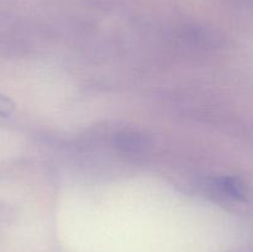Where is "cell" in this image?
Masks as SVG:
<instances>
[{
  "label": "cell",
  "instance_id": "cell-1",
  "mask_svg": "<svg viewBox=\"0 0 253 252\" xmlns=\"http://www.w3.org/2000/svg\"><path fill=\"white\" fill-rule=\"evenodd\" d=\"M216 187L219 190L227 197L232 198V199L244 200L246 198V188L245 184L235 177H224L220 178L216 182Z\"/></svg>",
  "mask_w": 253,
  "mask_h": 252
},
{
  "label": "cell",
  "instance_id": "cell-2",
  "mask_svg": "<svg viewBox=\"0 0 253 252\" xmlns=\"http://www.w3.org/2000/svg\"><path fill=\"white\" fill-rule=\"evenodd\" d=\"M119 147L128 152H138L142 151L147 145V141L143 136L137 133H124L118 138Z\"/></svg>",
  "mask_w": 253,
  "mask_h": 252
},
{
  "label": "cell",
  "instance_id": "cell-3",
  "mask_svg": "<svg viewBox=\"0 0 253 252\" xmlns=\"http://www.w3.org/2000/svg\"><path fill=\"white\" fill-rule=\"evenodd\" d=\"M15 105L9 98L0 94V118H7L14 113Z\"/></svg>",
  "mask_w": 253,
  "mask_h": 252
}]
</instances>
